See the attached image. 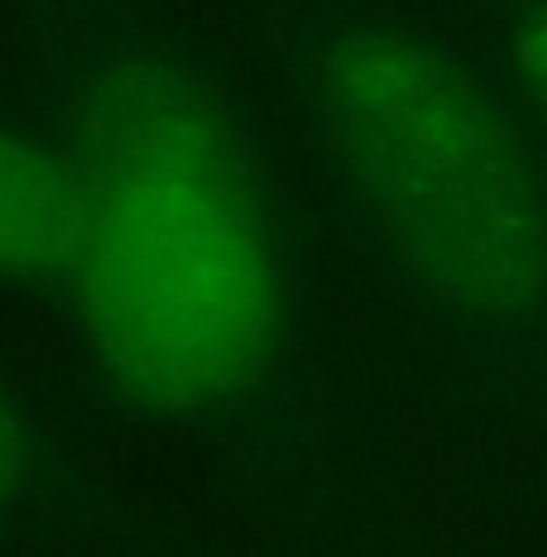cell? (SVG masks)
<instances>
[{
    "instance_id": "7a4b0ae2",
    "label": "cell",
    "mask_w": 547,
    "mask_h": 557,
    "mask_svg": "<svg viewBox=\"0 0 547 557\" xmlns=\"http://www.w3.org/2000/svg\"><path fill=\"white\" fill-rule=\"evenodd\" d=\"M308 111L336 193L437 318H547V164L519 111L447 44L356 25L312 53Z\"/></svg>"
},
{
    "instance_id": "3957f363",
    "label": "cell",
    "mask_w": 547,
    "mask_h": 557,
    "mask_svg": "<svg viewBox=\"0 0 547 557\" xmlns=\"http://www.w3.org/2000/svg\"><path fill=\"white\" fill-rule=\"evenodd\" d=\"M83 178L73 154L0 131V284H49L73 270Z\"/></svg>"
},
{
    "instance_id": "6da1fadb",
    "label": "cell",
    "mask_w": 547,
    "mask_h": 557,
    "mask_svg": "<svg viewBox=\"0 0 547 557\" xmlns=\"http://www.w3.org/2000/svg\"><path fill=\"white\" fill-rule=\"evenodd\" d=\"M83 236L67 294L125 399L192 418L240 399L284 327V264L236 131L183 67L125 58L77 125Z\"/></svg>"
},
{
    "instance_id": "277c9868",
    "label": "cell",
    "mask_w": 547,
    "mask_h": 557,
    "mask_svg": "<svg viewBox=\"0 0 547 557\" xmlns=\"http://www.w3.org/2000/svg\"><path fill=\"white\" fill-rule=\"evenodd\" d=\"M505 63L519 97L547 125V0H519L505 25Z\"/></svg>"
},
{
    "instance_id": "5b68a950",
    "label": "cell",
    "mask_w": 547,
    "mask_h": 557,
    "mask_svg": "<svg viewBox=\"0 0 547 557\" xmlns=\"http://www.w3.org/2000/svg\"><path fill=\"white\" fill-rule=\"evenodd\" d=\"M39 475V428L20 394L0 380V519L10 515Z\"/></svg>"
}]
</instances>
